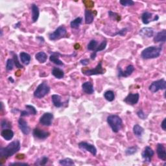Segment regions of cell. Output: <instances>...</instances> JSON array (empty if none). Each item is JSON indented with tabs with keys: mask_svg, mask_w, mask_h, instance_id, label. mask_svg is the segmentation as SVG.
<instances>
[{
	"mask_svg": "<svg viewBox=\"0 0 166 166\" xmlns=\"http://www.w3.org/2000/svg\"><path fill=\"white\" fill-rule=\"evenodd\" d=\"M154 152L152 149V148L149 146H147L145 148L144 151H143L141 156L143 160H144V162L149 163L151 162V160L154 156Z\"/></svg>",
	"mask_w": 166,
	"mask_h": 166,
	"instance_id": "8fae6325",
	"label": "cell"
},
{
	"mask_svg": "<svg viewBox=\"0 0 166 166\" xmlns=\"http://www.w3.org/2000/svg\"><path fill=\"white\" fill-rule=\"evenodd\" d=\"M28 165L29 164H26V163H21V162H14V163H12V164H10L9 165Z\"/></svg>",
	"mask_w": 166,
	"mask_h": 166,
	"instance_id": "bcb514c9",
	"label": "cell"
},
{
	"mask_svg": "<svg viewBox=\"0 0 166 166\" xmlns=\"http://www.w3.org/2000/svg\"><path fill=\"white\" fill-rule=\"evenodd\" d=\"M50 92V87L46 82H42L38 85L34 92V96L38 99H42L47 96Z\"/></svg>",
	"mask_w": 166,
	"mask_h": 166,
	"instance_id": "277c9868",
	"label": "cell"
},
{
	"mask_svg": "<svg viewBox=\"0 0 166 166\" xmlns=\"http://www.w3.org/2000/svg\"><path fill=\"white\" fill-rule=\"evenodd\" d=\"M53 115L51 113L46 112L43 114L40 118L39 122L43 126H51L53 122Z\"/></svg>",
	"mask_w": 166,
	"mask_h": 166,
	"instance_id": "30bf717a",
	"label": "cell"
},
{
	"mask_svg": "<svg viewBox=\"0 0 166 166\" xmlns=\"http://www.w3.org/2000/svg\"><path fill=\"white\" fill-rule=\"evenodd\" d=\"M139 99L140 94L138 93H130L128 94V96L124 99V102L126 103L127 104L133 106V105L138 103V101H139Z\"/></svg>",
	"mask_w": 166,
	"mask_h": 166,
	"instance_id": "9c48e42d",
	"label": "cell"
},
{
	"mask_svg": "<svg viewBox=\"0 0 166 166\" xmlns=\"http://www.w3.org/2000/svg\"><path fill=\"white\" fill-rule=\"evenodd\" d=\"M1 126L2 129H10L12 127L11 123L7 119H3L1 121Z\"/></svg>",
	"mask_w": 166,
	"mask_h": 166,
	"instance_id": "f35d334b",
	"label": "cell"
},
{
	"mask_svg": "<svg viewBox=\"0 0 166 166\" xmlns=\"http://www.w3.org/2000/svg\"><path fill=\"white\" fill-rule=\"evenodd\" d=\"M31 12H32V23H35V22H36L38 20L40 15L39 8H38V7L36 4L31 5Z\"/></svg>",
	"mask_w": 166,
	"mask_h": 166,
	"instance_id": "d6986e66",
	"label": "cell"
},
{
	"mask_svg": "<svg viewBox=\"0 0 166 166\" xmlns=\"http://www.w3.org/2000/svg\"><path fill=\"white\" fill-rule=\"evenodd\" d=\"M154 30L151 27H143L140 32L139 35L142 37L145 38H151L154 36Z\"/></svg>",
	"mask_w": 166,
	"mask_h": 166,
	"instance_id": "e0dca14e",
	"label": "cell"
},
{
	"mask_svg": "<svg viewBox=\"0 0 166 166\" xmlns=\"http://www.w3.org/2000/svg\"><path fill=\"white\" fill-rule=\"evenodd\" d=\"M157 153L158 157L161 159L163 161L166 160V153H165V147L163 143H158L157 147Z\"/></svg>",
	"mask_w": 166,
	"mask_h": 166,
	"instance_id": "2e32d148",
	"label": "cell"
},
{
	"mask_svg": "<svg viewBox=\"0 0 166 166\" xmlns=\"http://www.w3.org/2000/svg\"><path fill=\"white\" fill-rule=\"evenodd\" d=\"M106 72V70L103 68L102 66V62H99L96 68L90 70H87L82 71V74L86 76H92V75H103Z\"/></svg>",
	"mask_w": 166,
	"mask_h": 166,
	"instance_id": "52a82bcc",
	"label": "cell"
},
{
	"mask_svg": "<svg viewBox=\"0 0 166 166\" xmlns=\"http://www.w3.org/2000/svg\"><path fill=\"white\" fill-rule=\"evenodd\" d=\"M166 88V81L164 79H160L152 82L149 87V90L152 93H156L159 90H164Z\"/></svg>",
	"mask_w": 166,
	"mask_h": 166,
	"instance_id": "8992f818",
	"label": "cell"
},
{
	"mask_svg": "<svg viewBox=\"0 0 166 166\" xmlns=\"http://www.w3.org/2000/svg\"><path fill=\"white\" fill-rule=\"evenodd\" d=\"M104 99L109 102H112L114 100L115 95L114 92L111 90H108L104 93Z\"/></svg>",
	"mask_w": 166,
	"mask_h": 166,
	"instance_id": "1f68e13d",
	"label": "cell"
},
{
	"mask_svg": "<svg viewBox=\"0 0 166 166\" xmlns=\"http://www.w3.org/2000/svg\"><path fill=\"white\" fill-rule=\"evenodd\" d=\"M59 55L60 54L57 52H53L51 56L49 57V60L57 66H64V63L62 62V61H61V60L59 59Z\"/></svg>",
	"mask_w": 166,
	"mask_h": 166,
	"instance_id": "7402d4cb",
	"label": "cell"
},
{
	"mask_svg": "<svg viewBox=\"0 0 166 166\" xmlns=\"http://www.w3.org/2000/svg\"><path fill=\"white\" fill-rule=\"evenodd\" d=\"M128 31H129L128 29H127L126 27H125V28L121 29L118 32H116L115 34L114 35V36H115V35H119V36H123L126 35V34L127 32H128Z\"/></svg>",
	"mask_w": 166,
	"mask_h": 166,
	"instance_id": "b9f144b4",
	"label": "cell"
},
{
	"mask_svg": "<svg viewBox=\"0 0 166 166\" xmlns=\"http://www.w3.org/2000/svg\"><path fill=\"white\" fill-rule=\"evenodd\" d=\"M9 81L10 82H12V83H14V79H13V77H9Z\"/></svg>",
	"mask_w": 166,
	"mask_h": 166,
	"instance_id": "c3c4849f",
	"label": "cell"
},
{
	"mask_svg": "<svg viewBox=\"0 0 166 166\" xmlns=\"http://www.w3.org/2000/svg\"><path fill=\"white\" fill-rule=\"evenodd\" d=\"M20 58L22 63L25 65H28L31 62V57L28 53L25 52H21L20 54Z\"/></svg>",
	"mask_w": 166,
	"mask_h": 166,
	"instance_id": "83f0119b",
	"label": "cell"
},
{
	"mask_svg": "<svg viewBox=\"0 0 166 166\" xmlns=\"http://www.w3.org/2000/svg\"><path fill=\"white\" fill-rule=\"evenodd\" d=\"M52 103L54 106L57 108H60L63 106L64 103L61 101V97L57 94H54L51 96Z\"/></svg>",
	"mask_w": 166,
	"mask_h": 166,
	"instance_id": "d4e9b609",
	"label": "cell"
},
{
	"mask_svg": "<svg viewBox=\"0 0 166 166\" xmlns=\"http://www.w3.org/2000/svg\"><path fill=\"white\" fill-rule=\"evenodd\" d=\"M166 41V31L163 29L162 31L157 32V34L154 37V42H162L165 43Z\"/></svg>",
	"mask_w": 166,
	"mask_h": 166,
	"instance_id": "44dd1931",
	"label": "cell"
},
{
	"mask_svg": "<svg viewBox=\"0 0 166 166\" xmlns=\"http://www.w3.org/2000/svg\"><path fill=\"white\" fill-rule=\"evenodd\" d=\"M138 151V147L133 146L127 148L125 150V154L127 156H131L134 154Z\"/></svg>",
	"mask_w": 166,
	"mask_h": 166,
	"instance_id": "e575fe53",
	"label": "cell"
},
{
	"mask_svg": "<svg viewBox=\"0 0 166 166\" xmlns=\"http://www.w3.org/2000/svg\"><path fill=\"white\" fill-rule=\"evenodd\" d=\"M82 89L85 93L86 94H89V95H92L94 93V88L92 83L91 82L87 81L83 83L82 85Z\"/></svg>",
	"mask_w": 166,
	"mask_h": 166,
	"instance_id": "ac0fdd59",
	"label": "cell"
},
{
	"mask_svg": "<svg viewBox=\"0 0 166 166\" xmlns=\"http://www.w3.org/2000/svg\"><path fill=\"white\" fill-rule=\"evenodd\" d=\"M108 14L109 17L113 20L119 21L121 20V16L119 14H118V13H114L111 10H109Z\"/></svg>",
	"mask_w": 166,
	"mask_h": 166,
	"instance_id": "d590c367",
	"label": "cell"
},
{
	"mask_svg": "<svg viewBox=\"0 0 166 166\" xmlns=\"http://www.w3.org/2000/svg\"><path fill=\"white\" fill-rule=\"evenodd\" d=\"M66 34H67V30H66L64 26L61 25L58 27L56 30L49 35V38L50 40H57L64 37Z\"/></svg>",
	"mask_w": 166,
	"mask_h": 166,
	"instance_id": "5b68a950",
	"label": "cell"
},
{
	"mask_svg": "<svg viewBox=\"0 0 166 166\" xmlns=\"http://www.w3.org/2000/svg\"><path fill=\"white\" fill-rule=\"evenodd\" d=\"M36 40H38V42H40L41 43H43L44 42H45V40H44V38L42 36H37Z\"/></svg>",
	"mask_w": 166,
	"mask_h": 166,
	"instance_id": "7dc6e473",
	"label": "cell"
},
{
	"mask_svg": "<svg viewBox=\"0 0 166 166\" xmlns=\"http://www.w3.org/2000/svg\"><path fill=\"white\" fill-rule=\"evenodd\" d=\"M98 46V42L96 40H92L88 44L87 49L88 51H94L96 49Z\"/></svg>",
	"mask_w": 166,
	"mask_h": 166,
	"instance_id": "836d02e7",
	"label": "cell"
},
{
	"mask_svg": "<svg viewBox=\"0 0 166 166\" xmlns=\"http://www.w3.org/2000/svg\"><path fill=\"white\" fill-rule=\"evenodd\" d=\"M80 62L82 66H87V65H88V64L90 63V60H89V59H88V58L82 59V60H81Z\"/></svg>",
	"mask_w": 166,
	"mask_h": 166,
	"instance_id": "ee69618b",
	"label": "cell"
},
{
	"mask_svg": "<svg viewBox=\"0 0 166 166\" xmlns=\"http://www.w3.org/2000/svg\"><path fill=\"white\" fill-rule=\"evenodd\" d=\"M107 40H103L99 45L97 46V47L96 48V49L95 51H94L90 55V58L92 60H95L96 59V57L97 56V53L99 51H103L104 49H105V48H106L107 47Z\"/></svg>",
	"mask_w": 166,
	"mask_h": 166,
	"instance_id": "ffe728a7",
	"label": "cell"
},
{
	"mask_svg": "<svg viewBox=\"0 0 166 166\" xmlns=\"http://www.w3.org/2000/svg\"><path fill=\"white\" fill-rule=\"evenodd\" d=\"M59 164L64 166H69V165H74L75 163L73 160H71V158H66L63 160H60L59 161Z\"/></svg>",
	"mask_w": 166,
	"mask_h": 166,
	"instance_id": "d6a6232c",
	"label": "cell"
},
{
	"mask_svg": "<svg viewBox=\"0 0 166 166\" xmlns=\"http://www.w3.org/2000/svg\"><path fill=\"white\" fill-rule=\"evenodd\" d=\"M165 121H166V119H164V120L162 121V122L161 123V127H162V129L165 131L166 130V125H165Z\"/></svg>",
	"mask_w": 166,
	"mask_h": 166,
	"instance_id": "f6af8a7d",
	"label": "cell"
},
{
	"mask_svg": "<svg viewBox=\"0 0 166 166\" xmlns=\"http://www.w3.org/2000/svg\"><path fill=\"white\" fill-rule=\"evenodd\" d=\"M48 162V158L47 157H43L42 158H40L38 159L36 162L35 163V165H45Z\"/></svg>",
	"mask_w": 166,
	"mask_h": 166,
	"instance_id": "74e56055",
	"label": "cell"
},
{
	"mask_svg": "<svg viewBox=\"0 0 166 166\" xmlns=\"http://www.w3.org/2000/svg\"><path fill=\"white\" fill-rule=\"evenodd\" d=\"M12 53V55H13V60H14V65L16 66V67L17 68H20V69H22V68H24V66L23 65H21L20 62H19V60H18V56H17V55H16V53L12 52L11 53Z\"/></svg>",
	"mask_w": 166,
	"mask_h": 166,
	"instance_id": "8d00e7d4",
	"label": "cell"
},
{
	"mask_svg": "<svg viewBox=\"0 0 166 166\" xmlns=\"http://www.w3.org/2000/svg\"><path fill=\"white\" fill-rule=\"evenodd\" d=\"M35 58L40 63L43 64V63H45L46 62V60L47 59V55L45 52L40 51V52L37 53L35 55Z\"/></svg>",
	"mask_w": 166,
	"mask_h": 166,
	"instance_id": "f1b7e54d",
	"label": "cell"
},
{
	"mask_svg": "<svg viewBox=\"0 0 166 166\" xmlns=\"http://www.w3.org/2000/svg\"><path fill=\"white\" fill-rule=\"evenodd\" d=\"M137 115L141 119H145L147 118V115L143 112L142 110H139L137 112Z\"/></svg>",
	"mask_w": 166,
	"mask_h": 166,
	"instance_id": "7bdbcfd3",
	"label": "cell"
},
{
	"mask_svg": "<svg viewBox=\"0 0 166 166\" xmlns=\"http://www.w3.org/2000/svg\"><path fill=\"white\" fill-rule=\"evenodd\" d=\"M1 135L5 140L9 141L14 137V132L10 129H3L1 132Z\"/></svg>",
	"mask_w": 166,
	"mask_h": 166,
	"instance_id": "603a6c76",
	"label": "cell"
},
{
	"mask_svg": "<svg viewBox=\"0 0 166 166\" xmlns=\"http://www.w3.org/2000/svg\"><path fill=\"white\" fill-rule=\"evenodd\" d=\"M18 126L21 131L22 133L25 135H28L30 133V127L28 125L27 121L24 119L23 118H20L18 120Z\"/></svg>",
	"mask_w": 166,
	"mask_h": 166,
	"instance_id": "5bb4252c",
	"label": "cell"
},
{
	"mask_svg": "<svg viewBox=\"0 0 166 166\" xmlns=\"http://www.w3.org/2000/svg\"><path fill=\"white\" fill-rule=\"evenodd\" d=\"M14 62L13 59L9 58L7 60V63H6V70L7 71H11L13 70L14 68Z\"/></svg>",
	"mask_w": 166,
	"mask_h": 166,
	"instance_id": "ab89813d",
	"label": "cell"
},
{
	"mask_svg": "<svg viewBox=\"0 0 166 166\" xmlns=\"http://www.w3.org/2000/svg\"><path fill=\"white\" fill-rule=\"evenodd\" d=\"M21 148L20 142L19 140H15L11 142L10 143L5 147H2L0 149V156L2 158L7 159L14 154L18 153Z\"/></svg>",
	"mask_w": 166,
	"mask_h": 166,
	"instance_id": "6da1fadb",
	"label": "cell"
},
{
	"mask_svg": "<svg viewBox=\"0 0 166 166\" xmlns=\"http://www.w3.org/2000/svg\"><path fill=\"white\" fill-rule=\"evenodd\" d=\"M107 121L109 126L111 127L112 131L115 133L118 132L122 127V119L118 115H110L108 116Z\"/></svg>",
	"mask_w": 166,
	"mask_h": 166,
	"instance_id": "3957f363",
	"label": "cell"
},
{
	"mask_svg": "<svg viewBox=\"0 0 166 166\" xmlns=\"http://www.w3.org/2000/svg\"><path fill=\"white\" fill-rule=\"evenodd\" d=\"M32 135L37 139L45 140L50 136V133L49 132L42 130L38 128H35L32 131Z\"/></svg>",
	"mask_w": 166,
	"mask_h": 166,
	"instance_id": "7c38bea8",
	"label": "cell"
},
{
	"mask_svg": "<svg viewBox=\"0 0 166 166\" xmlns=\"http://www.w3.org/2000/svg\"><path fill=\"white\" fill-rule=\"evenodd\" d=\"M20 24V22H19V23H18L17 24H16V25H15V27H15V28H17V27H18V25H19Z\"/></svg>",
	"mask_w": 166,
	"mask_h": 166,
	"instance_id": "681fc988",
	"label": "cell"
},
{
	"mask_svg": "<svg viewBox=\"0 0 166 166\" xmlns=\"http://www.w3.org/2000/svg\"><path fill=\"white\" fill-rule=\"evenodd\" d=\"M52 75L58 79H61L64 78V71L58 68H53L51 71Z\"/></svg>",
	"mask_w": 166,
	"mask_h": 166,
	"instance_id": "4316f807",
	"label": "cell"
},
{
	"mask_svg": "<svg viewBox=\"0 0 166 166\" xmlns=\"http://www.w3.org/2000/svg\"><path fill=\"white\" fill-rule=\"evenodd\" d=\"M153 16L152 13L145 11V12L143 13L141 15V20L143 21V23L145 25H147L150 23L151 21H154Z\"/></svg>",
	"mask_w": 166,
	"mask_h": 166,
	"instance_id": "cb8c5ba5",
	"label": "cell"
},
{
	"mask_svg": "<svg viewBox=\"0 0 166 166\" xmlns=\"http://www.w3.org/2000/svg\"><path fill=\"white\" fill-rule=\"evenodd\" d=\"M162 51V46H150L143 49L141 53L142 58L148 60L158 58L160 56Z\"/></svg>",
	"mask_w": 166,
	"mask_h": 166,
	"instance_id": "7a4b0ae2",
	"label": "cell"
},
{
	"mask_svg": "<svg viewBox=\"0 0 166 166\" xmlns=\"http://www.w3.org/2000/svg\"><path fill=\"white\" fill-rule=\"evenodd\" d=\"M134 71V67L130 64L127 66L125 71H123L122 69H121V67H119L118 76L119 78H121V77H128L132 75V74L133 73Z\"/></svg>",
	"mask_w": 166,
	"mask_h": 166,
	"instance_id": "4fadbf2b",
	"label": "cell"
},
{
	"mask_svg": "<svg viewBox=\"0 0 166 166\" xmlns=\"http://www.w3.org/2000/svg\"><path fill=\"white\" fill-rule=\"evenodd\" d=\"M119 3L124 7L132 6V5H134V2L132 1V0H121V1L119 2Z\"/></svg>",
	"mask_w": 166,
	"mask_h": 166,
	"instance_id": "60d3db41",
	"label": "cell"
},
{
	"mask_svg": "<svg viewBox=\"0 0 166 166\" xmlns=\"http://www.w3.org/2000/svg\"><path fill=\"white\" fill-rule=\"evenodd\" d=\"M79 147L81 150L84 151H88L93 156H96L97 154V149L91 143L82 141L79 143Z\"/></svg>",
	"mask_w": 166,
	"mask_h": 166,
	"instance_id": "ba28073f",
	"label": "cell"
},
{
	"mask_svg": "<svg viewBox=\"0 0 166 166\" xmlns=\"http://www.w3.org/2000/svg\"><path fill=\"white\" fill-rule=\"evenodd\" d=\"M133 132L135 136L138 137H140L144 132V129L140 125L136 124L133 126Z\"/></svg>",
	"mask_w": 166,
	"mask_h": 166,
	"instance_id": "f546056e",
	"label": "cell"
},
{
	"mask_svg": "<svg viewBox=\"0 0 166 166\" xmlns=\"http://www.w3.org/2000/svg\"><path fill=\"white\" fill-rule=\"evenodd\" d=\"M82 21V18H80V17H78L75 18V20H74L73 21H71L70 23V26L71 28L73 29H79V27L80 26V25L81 24Z\"/></svg>",
	"mask_w": 166,
	"mask_h": 166,
	"instance_id": "4dcf8cb0",
	"label": "cell"
},
{
	"mask_svg": "<svg viewBox=\"0 0 166 166\" xmlns=\"http://www.w3.org/2000/svg\"><path fill=\"white\" fill-rule=\"evenodd\" d=\"M26 110H21L20 112V116L21 117H27L30 115H35L37 114V111L36 108L30 104H27L25 106Z\"/></svg>",
	"mask_w": 166,
	"mask_h": 166,
	"instance_id": "9a60e30c",
	"label": "cell"
},
{
	"mask_svg": "<svg viewBox=\"0 0 166 166\" xmlns=\"http://www.w3.org/2000/svg\"><path fill=\"white\" fill-rule=\"evenodd\" d=\"M85 24H92L94 20L93 13L90 10L86 9L85 13Z\"/></svg>",
	"mask_w": 166,
	"mask_h": 166,
	"instance_id": "484cf974",
	"label": "cell"
}]
</instances>
